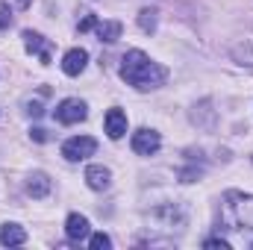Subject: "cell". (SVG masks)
Wrapping results in <instances>:
<instances>
[{
	"label": "cell",
	"mask_w": 253,
	"mask_h": 250,
	"mask_svg": "<svg viewBox=\"0 0 253 250\" xmlns=\"http://www.w3.org/2000/svg\"><path fill=\"white\" fill-rule=\"evenodd\" d=\"M121 77L132 88L147 91V88H159L165 83L168 71L159 62H153L144 50H126L124 59H121Z\"/></svg>",
	"instance_id": "1"
},
{
	"label": "cell",
	"mask_w": 253,
	"mask_h": 250,
	"mask_svg": "<svg viewBox=\"0 0 253 250\" xmlns=\"http://www.w3.org/2000/svg\"><path fill=\"white\" fill-rule=\"evenodd\" d=\"M224 221L233 230H253V194L227 191L224 194Z\"/></svg>",
	"instance_id": "2"
},
{
	"label": "cell",
	"mask_w": 253,
	"mask_h": 250,
	"mask_svg": "<svg viewBox=\"0 0 253 250\" xmlns=\"http://www.w3.org/2000/svg\"><path fill=\"white\" fill-rule=\"evenodd\" d=\"M94 150H97V141L91 135H74L62 144V156L68 162H83V159L94 156Z\"/></svg>",
	"instance_id": "3"
},
{
	"label": "cell",
	"mask_w": 253,
	"mask_h": 250,
	"mask_svg": "<svg viewBox=\"0 0 253 250\" xmlns=\"http://www.w3.org/2000/svg\"><path fill=\"white\" fill-rule=\"evenodd\" d=\"M162 147V138H159V132L156 129H135L132 132V150L138 153V156H153L156 150Z\"/></svg>",
	"instance_id": "4"
},
{
	"label": "cell",
	"mask_w": 253,
	"mask_h": 250,
	"mask_svg": "<svg viewBox=\"0 0 253 250\" xmlns=\"http://www.w3.org/2000/svg\"><path fill=\"white\" fill-rule=\"evenodd\" d=\"M85 115H88V109L77 97H68L56 106V121L59 124H80V121H85Z\"/></svg>",
	"instance_id": "5"
},
{
	"label": "cell",
	"mask_w": 253,
	"mask_h": 250,
	"mask_svg": "<svg viewBox=\"0 0 253 250\" xmlns=\"http://www.w3.org/2000/svg\"><path fill=\"white\" fill-rule=\"evenodd\" d=\"M24 47H27L30 53H36V56L42 59V65H50V42H47L44 36L27 30V33H24Z\"/></svg>",
	"instance_id": "6"
},
{
	"label": "cell",
	"mask_w": 253,
	"mask_h": 250,
	"mask_svg": "<svg viewBox=\"0 0 253 250\" xmlns=\"http://www.w3.org/2000/svg\"><path fill=\"white\" fill-rule=\"evenodd\" d=\"M65 233H68V239H71V242H83V239H88V236H91L88 218H85V215H80V212H71V215H68V221H65Z\"/></svg>",
	"instance_id": "7"
},
{
	"label": "cell",
	"mask_w": 253,
	"mask_h": 250,
	"mask_svg": "<svg viewBox=\"0 0 253 250\" xmlns=\"http://www.w3.org/2000/svg\"><path fill=\"white\" fill-rule=\"evenodd\" d=\"M85 62H88V53H85L83 47H71L62 56V71L68 77H80V74L85 71Z\"/></svg>",
	"instance_id": "8"
},
{
	"label": "cell",
	"mask_w": 253,
	"mask_h": 250,
	"mask_svg": "<svg viewBox=\"0 0 253 250\" xmlns=\"http://www.w3.org/2000/svg\"><path fill=\"white\" fill-rule=\"evenodd\" d=\"M27 242V230L18 227V224H3L0 227V245L3 248H18Z\"/></svg>",
	"instance_id": "9"
},
{
	"label": "cell",
	"mask_w": 253,
	"mask_h": 250,
	"mask_svg": "<svg viewBox=\"0 0 253 250\" xmlns=\"http://www.w3.org/2000/svg\"><path fill=\"white\" fill-rule=\"evenodd\" d=\"M109 168H103V165H88L85 168V183L88 188H94V191H103V188H109Z\"/></svg>",
	"instance_id": "10"
},
{
	"label": "cell",
	"mask_w": 253,
	"mask_h": 250,
	"mask_svg": "<svg viewBox=\"0 0 253 250\" xmlns=\"http://www.w3.org/2000/svg\"><path fill=\"white\" fill-rule=\"evenodd\" d=\"M103 124H106V135H109V138H121L126 132V115L121 109H109Z\"/></svg>",
	"instance_id": "11"
},
{
	"label": "cell",
	"mask_w": 253,
	"mask_h": 250,
	"mask_svg": "<svg viewBox=\"0 0 253 250\" xmlns=\"http://www.w3.org/2000/svg\"><path fill=\"white\" fill-rule=\"evenodd\" d=\"M27 191H30L33 197H39V200L47 197V194H50V177H47V174H33L30 183H27Z\"/></svg>",
	"instance_id": "12"
},
{
	"label": "cell",
	"mask_w": 253,
	"mask_h": 250,
	"mask_svg": "<svg viewBox=\"0 0 253 250\" xmlns=\"http://www.w3.org/2000/svg\"><path fill=\"white\" fill-rule=\"evenodd\" d=\"M94 30H97V39L106 42V44H112V42L121 39V24H118V21H103V24H97Z\"/></svg>",
	"instance_id": "13"
},
{
	"label": "cell",
	"mask_w": 253,
	"mask_h": 250,
	"mask_svg": "<svg viewBox=\"0 0 253 250\" xmlns=\"http://www.w3.org/2000/svg\"><path fill=\"white\" fill-rule=\"evenodd\" d=\"M138 27H141L144 33H153V30H156V9H141V15H138Z\"/></svg>",
	"instance_id": "14"
},
{
	"label": "cell",
	"mask_w": 253,
	"mask_h": 250,
	"mask_svg": "<svg viewBox=\"0 0 253 250\" xmlns=\"http://www.w3.org/2000/svg\"><path fill=\"white\" fill-rule=\"evenodd\" d=\"M88 245H91V250H109L112 248V239H109L106 233H94V236L88 239Z\"/></svg>",
	"instance_id": "15"
},
{
	"label": "cell",
	"mask_w": 253,
	"mask_h": 250,
	"mask_svg": "<svg viewBox=\"0 0 253 250\" xmlns=\"http://www.w3.org/2000/svg\"><path fill=\"white\" fill-rule=\"evenodd\" d=\"M9 24H12V9H9V3L0 0V30H6Z\"/></svg>",
	"instance_id": "16"
},
{
	"label": "cell",
	"mask_w": 253,
	"mask_h": 250,
	"mask_svg": "<svg viewBox=\"0 0 253 250\" xmlns=\"http://www.w3.org/2000/svg\"><path fill=\"white\" fill-rule=\"evenodd\" d=\"M203 248H209V250H230V242H224V239H206L203 242Z\"/></svg>",
	"instance_id": "17"
},
{
	"label": "cell",
	"mask_w": 253,
	"mask_h": 250,
	"mask_svg": "<svg viewBox=\"0 0 253 250\" xmlns=\"http://www.w3.org/2000/svg\"><path fill=\"white\" fill-rule=\"evenodd\" d=\"M91 27H97V18H94V15H85V18L80 21V33H85V30H91Z\"/></svg>",
	"instance_id": "18"
},
{
	"label": "cell",
	"mask_w": 253,
	"mask_h": 250,
	"mask_svg": "<svg viewBox=\"0 0 253 250\" xmlns=\"http://www.w3.org/2000/svg\"><path fill=\"white\" fill-rule=\"evenodd\" d=\"M33 138H36V141H44L47 135H44V129H33Z\"/></svg>",
	"instance_id": "19"
},
{
	"label": "cell",
	"mask_w": 253,
	"mask_h": 250,
	"mask_svg": "<svg viewBox=\"0 0 253 250\" xmlns=\"http://www.w3.org/2000/svg\"><path fill=\"white\" fill-rule=\"evenodd\" d=\"M30 3H33V0H18V6H21V9H27Z\"/></svg>",
	"instance_id": "20"
}]
</instances>
